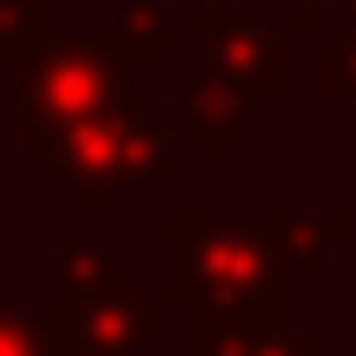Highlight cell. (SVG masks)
I'll list each match as a JSON object with an SVG mask.
<instances>
[{
    "label": "cell",
    "mask_w": 356,
    "mask_h": 356,
    "mask_svg": "<svg viewBox=\"0 0 356 356\" xmlns=\"http://www.w3.org/2000/svg\"><path fill=\"white\" fill-rule=\"evenodd\" d=\"M350 13H356V0H350Z\"/></svg>",
    "instance_id": "9c48e42d"
},
{
    "label": "cell",
    "mask_w": 356,
    "mask_h": 356,
    "mask_svg": "<svg viewBox=\"0 0 356 356\" xmlns=\"http://www.w3.org/2000/svg\"><path fill=\"white\" fill-rule=\"evenodd\" d=\"M204 66H211L218 86L284 92L291 86V40L270 33L251 13H204Z\"/></svg>",
    "instance_id": "7a4b0ae2"
},
{
    "label": "cell",
    "mask_w": 356,
    "mask_h": 356,
    "mask_svg": "<svg viewBox=\"0 0 356 356\" xmlns=\"http://www.w3.org/2000/svg\"><path fill=\"white\" fill-rule=\"evenodd\" d=\"M204 350L211 356H323L317 337L304 330H231V323H204Z\"/></svg>",
    "instance_id": "5b68a950"
},
{
    "label": "cell",
    "mask_w": 356,
    "mask_h": 356,
    "mask_svg": "<svg viewBox=\"0 0 356 356\" xmlns=\"http://www.w3.org/2000/svg\"><path fill=\"white\" fill-rule=\"evenodd\" d=\"M191 251L185 270V297L211 304L218 323L231 330H284L291 323V277L284 264L251 238V225H211V218H178L172 231Z\"/></svg>",
    "instance_id": "6da1fadb"
},
{
    "label": "cell",
    "mask_w": 356,
    "mask_h": 356,
    "mask_svg": "<svg viewBox=\"0 0 356 356\" xmlns=\"http://www.w3.org/2000/svg\"><path fill=\"white\" fill-rule=\"evenodd\" d=\"M185 113L198 119V139L218 152V145L231 139V126L257 119V99H251V92H238V86H218V79H204V86L185 92Z\"/></svg>",
    "instance_id": "277c9868"
},
{
    "label": "cell",
    "mask_w": 356,
    "mask_h": 356,
    "mask_svg": "<svg viewBox=\"0 0 356 356\" xmlns=\"http://www.w3.org/2000/svg\"><path fill=\"white\" fill-rule=\"evenodd\" d=\"M251 225V238L264 244L270 257H277L284 270L291 264H317V257H330L337 244L356 238V218L350 211H304V218H244Z\"/></svg>",
    "instance_id": "3957f363"
},
{
    "label": "cell",
    "mask_w": 356,
    "mask_h": 356,
    "mask_svg": "<svg viewBox=\"0 0 356 356\" xmlns=\"http://www.w3.org/2000/svg\"><path fill=\"white\" fill-rule=\"evenodd\" d=\"M204 7H211V13H231V7H238V13H251L257 0H204Z\"/></svg>",
    "instance_id": "ba28073f"
},
{
    "label": "cell",
    "mask_w": 356,
    "mask_h": 356,
    "mask_svg": "<svg viewBox=\"0 0 356 356\" xmlns=\"http://www.w3.org/2000/svg\"><path fill=\"white\" fill-rule=\"evenodd\" d=\"M317 79L323 92H356V26L317 40Z\"/></svg>",
    "instance_id": "8992f818"
},
{
    "label": "cell",
    "mask_w": 356,
    "mask_h": 356,
    "mask_svg": "<svg viewBox=\"0 0 356 356\" xmlns=\"http://www.w3.org/2000/svg\"><path fill=\"white\" fill-rule=\"evenodd\" d=\"M337 0H291V13H297V33H317L323 40V13H330Z\"/></svg>",
    "instance_id": "52a82bcc"
}]
</instances>
